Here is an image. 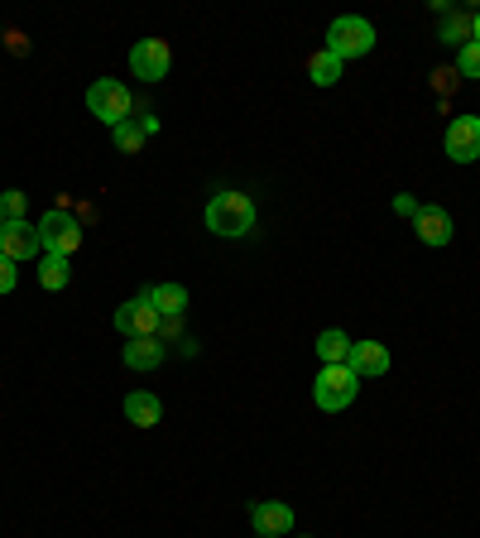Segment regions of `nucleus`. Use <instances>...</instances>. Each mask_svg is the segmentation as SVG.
Instances as JSON below:
<instances>
[{
  "mask_svg": "<svg viewBox=\"0 0 480 538\" xmlns=\"http://www.w3.org/2000/svg\"><path fill=\"white\" fill-rule=\"evenodd\" d=\"M255 226V202L245 193H216L207 202V231L216 236H245Z\"/></svg>",
  "mask_w": 480,
  "mask_h": 538,
  "instance_id": "f257e3e1",
  "label": "nucleus"
},
{
  "mask_svg": "<svg viewBox=\"0 0 480 538\" xmlns=\"http://www.w3.org/2000/svg\"><path fill=\"white\" fill-rule=\"evenodd\" d=\"M370 49H375V25H370V20H360V15H341V20L327 29V53L341 58V63L365 58Z\"/></svg>",
  "mask_w": 480,
  "mask_h": 538,
  "instance_id": "f03ea898",
  "label": "nucleus"
},
{
  "mask_svg": "<svg viewBox=\"0 0 480 538\" xmlns=\"http://www.w3.org/2000/svg\"><path fill=\"white\" fill-rule=\"evenodd\" d=\"M360 390V375L351 366H322L317 370V385H312V399H317V409H327V414H341Z\"/></svg>",
  "mask_w": 480,
  "mask_h": 538,
  "instance_id": "7ed1b4c3",
  "label": "nucleus"
},
{
  "mask_svg": "<svg viewBox=\"0 0 480 538\" xmlns=\"http://www.w3.org/2000/svg\"><path fill=\"white\" fill-rule=\"evenodd\" d=\"M87 106H92V116H101L111 130L130 121V92L120 87L116 77H96L92 87H87Z\"/></svg>",
  "mask_w": 480,
  "mask_h": 538,
  "instance_id": "20e7f679",
  "label": "nucleus"
},
{
  "mask_svg": "<svg viewBox=\"0 0 480 538\" xmlns=\"http://www.w3.org/2000/svg\"><path fill=\"white\" fill-rule=\"evenodd\" d=\"M39 236H44V250L72 255V250L82 245V221L72 217V212H63V207H53V212H44V221H39Z\"/></svg>",
  "mask_w": 480,
  "mask_h": 538,
  "instance_id": "39448f33",
  "label": "nucleus"
},
{
  "mask_svg": "<svg viewBox=\"0 0 480 538\" xmlns=\"http://www.w3.org/2000/svg\"><path fill=\"white\" fill-rule=\"evenodd\" d=\"M168 68H173V53H168L164 39H140L130 49V73L144 77V82H164Z\"/></svg>",
  "mask_w": 480,
  "mask_h": 538,
  "instance_id": "423d86ee",
  "label": "nucleus"
},
{
  "mask_svg": "<svg viewBox=\"0 0 480 538\" xmlns=\"http://www.w3.org/2000/svg\"><path fill=\"white\" fill-rule=\"evenodd\" d=\"M159 313H154V303L149 298H130L125 308H116V332L130 342V337H159Z\"/></svg>",
  "mask_w": 480,
  "mask_h": 538,
  "instance_id": "0eeeda50",
  "label": "nucleus"
},
{
  "mask_svg": "<svg viewBox=\"0 0 480 538\" xmlns=\"http://www.w3.org/2000/svg\"><path fill=\"white\" fill-rule=\"evenodd\" d=\"M447 159L452 164H471V159H480V116H456L452 125H447Z\"/></svg>",
  "mask_w": 480,
  "mask_h": 538,
  "instance_id": "6e6552de",
  "label": "nucleus"
},
{
  "mask_svg": "<svg viewBox=\"0 0 480 538\" xmlns=\"http://www.w3.org/2000/svg\"><path fill=\"white\" fill-rule=\"evenodd\" d=\"M0 255H10L15 265H20V260H34V255H44V236H39V226H29V221H5V231H0Z\"/></svg>",
  "mask_w": 480,
  "mask_h": 538,
  "instance_id": "1a4fd4ad",
  "label": "nucleus"
},
{
  "mask_svg": "<svg viewBox=\"0 0 480 538\" xmlns=\"http://www.w3.org/2000/svg\"><path fill=\"white\" fill-rule=\"evenodd\" d=\"M250 524H255V534L260 538H279L293 529V510L279 505V500H260L255 510H250Z\"/></svg>",
  "mask_w": 480,
  "mask_h": 538,
  "instance_id": "9d476101",
  "label": "nucleus"
},
{
  "mask_svg": "<svg viewBox=\"0 0 480 538\" xmlns=\"http://www.w3.org/2000/svg\"><path fill=\"white\" fill-rule=\"evenodd\" d=\"M346 366L356 370L360 380H375V375H384V370H389V346L356 342V346H351V361H346Z\"/></svg>",
  "mask_w": 480,
  "mask_h": 538,
  "instance_id": "9b49d317",
  "label": "nucleus"
},
{
  "mask_svg": "<svg viewBox=\"0 0 480 538\" xmlns=\"http://www.w3.org/2000/svg\"><path fill=\"white\" fill-rule=\"evenodd\" d=\"M413 231H418V241L423 245H447L452 241V217H447L442 207H418Z\"/></svg>",
  "mask_w": 480,
  "mask_h": 538,
  "instance_id": "f8f14e48",
  "label": "nucleus"
},
{
  "mask_svg": "<svg viewBox=\"0 0 480 538\" xmlns=\"http://www.w3.org/2000/svg\"><path fill=\"white\" fill-rule=\"evenodd\" d=\"M125 418H130L135 428H154V423L164 418V404H159L149 390H130L125 394Z\"/></svg>",
  "mask_w": 480,
  "mask_h": 538,
  "instance_id": "ddd939ff",
  "label": "nucleus"
},
{
  "mask_svg": "<svg viewBox=\"0 0 480 538\" xmlns=\"http://www.w3.org/2000/svg\"><path fill=\"white\" fill-rule=\"evenodd\" d=\"M164 361V342L159 337H130L125 342V366L130 370H154Z\"/></svg>",
  "mask_w": 480,
  "mask_h": 538,
  "instance_id": "4468645a",
  "label": "nucleus"
},
{
  "mask_svg": "<svg viewBox=\"0 0 480 538\" xmlns=\"http://www.w3.org/2000/svg\"><path fill=\"white\" fill-rule=\"evenodd\" d=\"M144 298L154 303L159 318H183V308H188V289H183V284H154Z\"/></svg>",
  "mask_w": 480,
  "mask_h": 538,
  "instance_id": "2eb2a0df",
  "label": "nucleus"
},
{
  "mask_svg": "<svg viewBox=\"0 0 480 538\" xmlns=\"http://www.w3.org/2000/svg\"><path fill=\"white\" fill-rule=\"evenodd\" d=\"M68 279H72L68 255H58V250H44V255H39V284H44L48 294H58V289H68Z\"/></svg>",
  "mask_w": 480,
  "mask_h": 538,
  "instance_id": "dca6fc26",
  "label": "nucleus"
},
{
  "mask_svg": "<svg viewBox=\"0 0 480 538\" xmlns=\"http://www.w3.org/2000/svg\"><path fill=\"white\" fill-rule=\"evenodd\" d=\"M351 337H346V332H322V337H317V356H322V366H346V361H351Z\"/></svg>",
  "mask_w": 480,
  "mask_h": 538,
  "instance_id": "f3484780",
  "label": "nucleus"
},
{
  "mask_svg": "<svg viewBox=\"0 0 480 538\" xmlns=\"http://www.w3.org/2000/svg\"><path fill=\"white\" fill-rule=\"evenodd\" d=\"M308 77L317 82V87H336V82H341V58H332L327 49H322V53H312Z\"/></svg>",
  "mask_w": 480,
  "mask_h": 538,
  "instance_id": "a211bd4d",
  "label": "nucleus"
},
{
  "mask_svg": "<svg viewBox=\"0 0 480 538\" xmlns=\"http://www.w3.org/2000/svg\"><path fill=\"white\" fill-rule=\"evenodd\" d=\"M111 135H116V149H120V154H140L144 140H149V130H144V125L135 121V116H130L125 125H116Z\"/></svg>",
  "mask_w": 480,
  "mask_h": 538,
  "instance_id": "6ab92c4d",
  "label": "nucleus"
},
{
  "mask_svg": "<svg viewBox=\"0 0 480 538\" xmlns=\"http://www.w3.org/2000/svg\"><path fill=\"white\" fill-rule=\"evenodd\" d=\"M456 77H471V82L480 77V44L476 39H471V44H461V53H456Z\"/></svg>",
  "mask_w": 480,
  "mask_h": 538,
  "instance_id": "aec40b11",
  "label": "nucleus"
},
{
  "mask_svg": "<svg viewBox=\"0 0 480 538\" xmlns=\"http://www.w3.org/2000/svg\"><path fill=\"white\" fill-rule=\"evenodd\" d=\"M0 217H5V221H24V193H15V188H10V193L0 197Z\"/></svg>",
  "mask_w": 480,
  "mask_h": 538,
  "instance_id": "412c9836",
  "label": "nucleus"
},
{
  "mask_svg": "<svg viewBox=\"0 0 480 538\" xmlns=\"http://www.w3.org/2000/svg\"><path fill=\"white\" fill-rule=\"evenodd\" d=\"M10 289H15V260L0 255V294H10Z\"/></svg>",
  "mask_w": 480,
  "mask_h": 538,
  "instance_id": "4be33fe9",
  "label": "nucleus"
},
{
  "mask_svg": "<svg viewBox=\"0 0 480 538\" xmlns=\"http://www.w3.org/2000/svg\"><path fill=\"white\" fill-rule=\"evenodd\" d=\"M394 212H399V217H418V202H413V197H394Z\"/></svg>",
  "mask_w": 480,
  "mask_h": 538,
  "instance_id": "5701e85b",
  "label": "nucleus"
},
{
  "mask_svg": "<svg viewBox=\"0 0 480 538\" xmlns=\"http://www.w3.org/2000/svg\"><path fill=\"white\" fill-rule=\"evenodd\" d=\"M466 29H471V20H447V39H461V34H466Z\"/></svg>",
  "mask_w": 480,
  "mask_h": 538,
  "instance_id": "b1692460",
  "label": "nucleus"
},
{
  "mask_svg": "<svg viewBox=\"0 0 480 538\" xmlns=\"http://www.w3.org/2000/svg\"><path fill=\"white\" fill-rule=\"evenodd\" d=\"M471 34H476V44H480V10H476V20H471Z\"/></svg>",
  "mask_w": 480,
  "mask_h": 538,
  "instance_id": "393cba45",
  "label": "nucleus"
},
{
  "mask_svg": "<svg viewBox=\"0 0 480 538\" xmlns=\"http://www.w3.org/2000/svg\"><path fill=\"white\" fill-rule=\"evenodd\" d=\"M0 231H5V217H0Z\"/></svg>",
  "mask_w": 480,
  "mask_h": 538,
  "instance_id": "a878e982",
  "label": "nucleus"
},
{
  "mask_svg": "<svg viewBox=\"0 0 480 538\" xmlns=\"http://www.w3.org/2000/svg\"><path fill=\"white\" fill-rule=\"evenodd\" d=\"M255 538H260V534H255Z\"/></svg>",
  "mask_w": 480,
  "mask_h": 538,
  "instance_id": "bb28decb",
  "label": "nucleus"
}]
</instances>
